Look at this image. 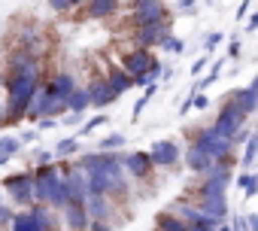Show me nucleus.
Listing matches in <instances>:
<instances>
[{"instance_id":"1","label":"nucleus","mask_w":258,"mask_h":231,"mask_svg":"<svg viewBox=\"0 0 258 231\" xmlns=\"http://www.w3.org/2000/svg\"><path fill=\"white\" fill-rule=\"evenodd\" d=\"M40 61L31 58L28 52L16 49L7 61V76H4V91H7V106H4V116H7V125H19L25 116H28V106L34 100V94L40 91Z\"/></svg>"},{"instance_id":"2","label":"nucleus","mask_w":258,"mask_h":231,"mask_svg":"<svg viewBox=\"0 0 258 231\" xmlns=\"http://www.w3.org/2000/svg\"><path fill=\"white\" fill-rule=\"evenodd\" d=\"M191 146H198V149H204L207 155H213L216 161H222V164L234 167V146H231V140H228V137H222L213 125L198 128V131H195Z\"/></svg>"},{"instance_id":"3","label":"nucleus","mask_w":258,"mask_h":231,"mask_svg":"<svg viewBox=\"0 0 258 231\" xmlns=\"http://www.w3.org/2000/svg\"><path fill=\"white\" fill-rule=\"evenodd\" d=\"M52 228V207L31 204L25 213H16L10 222V231H49Z\"/></svg>"},{"instance_id":"4","label":"nucleus","mask_w":258,"mask_h":231,"mask_svg":"<svg viewBox=\"0 0 258 231\" xmlns=\"http://www.w3.org/2000/svg\"><path fill=\"white\" fill-rule=\"evenodd\" d=\"M4 189L10 192V198H13V204L16 207H31V204H37L34 201V174H31V167L28 170H19V174H10L7 180H4Z\"/></svg>"},{"instance_id":"5","label":"nucleus","mask_w":258,"mask_h":231,"mask_svg":"<svg viewBox=\"0 0 258 231\" xmlns=\"http://www.w3.org/2000/svg\"><path fill=\"white\" fill-rule=\"evenodd\" d=\"M246 119H249V116H246V112H243V109H240V106H237L231 97H228V100L219 106V116H216L213 128H216L222 137H228V140H231V137H234L240 128H246Z\"/></svg>"},{"instance_id":"6","label":"nucleus","mask_w":258,"mask_h":231,"mask_svg":"<svg viewBox=\"0 0 258 231\" xmlns=\"http://www.w3.org/2000/svg\"><path fill=\"white\" fill-rule=\"evenodd\" d=\"M179 158H182V152H179V143H176L173 137H167V140H155V143L149 146V161H152V167L176 170V167H179Z\"/></svg>"},{"instance_id":"7","label":"nucleus","mask_w":258,"mask_h":231,"mask_svg":"<svg viewBox=\"0 0 258 231\" xmlns=\"http://www.w3.org/2000/svg\"><path fill=\"white\" fill-rule=\"evenodd\" d=\"M158 58L152 55V49H131V52H124V58H121V70L131 76V79H137V76H146L149 70H152V64H155Z\"/></svg>"},{"instance_id":"8","label":"nucleus","mask_w":258,"mask_h":231,"mask_svg":"<svg viewBox=\"0 0 258 231\" xmlns=\"http://www.w3.org/2000/svg\"><path fill=\"white\" fill-rule=\"evenodd\" d=\"M134 25L143 28V25H155V22H164L167 19V7L164 0H140V4H134Z\"/></svg>"},{"instance_id":"9","label":"nucleus","mask_w":258,"mask_h":231,"mask_svg":"<svg viewBox=\"0 0 258 231\" xmlns=\"http://www.w3.org/2000/svg\"><path fill=\"white\" fill-rule=\"evenodd\" d=\"M167 34H170V19L155 22V25H143V28H137L134 43H137L140 49H155V46H161V40H164Z\"/></svg>"},{"instance_id":"10","label":"nucleus","mask_w":258,"mask_h":231,"mask_svg":"<svg viewBox=\"0 0 258 231\" xmlns=\"http://www.w3.org/2000/svg\"><path fill=\"white\" fill-rule=\"evenodd\" d=\"M121 164H124V174L134 180H146L152 174L149 152H127V155H121Z\"/></svg>"},{"instance_id":"11","label":"nucleus","mask_w":258,"mask_h":231,"mask_svg":"<svg viewBox=\"0 0 258 231\" xmlns=\"http://www.w3.org/2000/svg\"><path fill=\"white\" fill-rule=\"evenodd\" d=\"M43 85H46L52 94H58V97H64V100H67V97L76 91V76H73L70 70H58V73H52Z\"/></svg>"},{"instance_id":"12","label":"nucleus","mask_w":258,"mask_h":231,"mask_svg":"<svg viewBox=\"0 0 258 231\" xmlns=\"http://www.w3.org/2000/svg\"><path fill=\"white\" fill-rule=\"evenodd\" d=\"M82 204H85V213H88V219L109 222V216H112V198H109V195H88Z\"/></svg>"},{"instance_id":"13","label":"nucleus","mask_w":258,"mask_h":231,"mask_svg":"<svg viewBox=\"0 0 258 231\" xmlns=\"http://www.w3.org/2000/svg\"><path fill=\"white\" fill-rule=\"evenodd\" d=\"M88 97H91V106L94 109H106L109 103H115L118 100V94L106 85V79L100 76V79H94L91 85H88Z\"/></svg>"},{"instance_id":"14","label":"nucleus","mask_w":258,"mask_h":231,"mask_svg":"<svg viewBox=\"0 0 258 231\" xmlns=\"http://www.w3.org/2000/svg\"><path fill=\"white\" fill-rule=\"evenodd\" d=\"M182 164H185L191 174L204 177V174L216 164V158H213V155H207V152H204V149H198V146H188V149H185V155H182Z\"/></svg>"},{"instance_id":"15","label":"nucleus","mask_w":258,"mask_h":231,"mask_svg":"<svg viewBox=\"0 0 258 231\" xmlns=\"http://www.w3.org/2000/svg\"><path fill=\"white\" fill-rule=\"evenodd\" d=\"M198 207H201V213H204L213 225H219V222H225V219L231 216L228 198H207V201H198Z\"/></svg>"},{"instance_id":"16","label":"nucleus","mask_w":258,"mask_h":231,"mask_svg":"<svg viewBox=\"0 0 258 231\" xmlns=\"http://www.w3.org/2000/svg\"><path fill=\"white\" fill-rule=\"evenodd\" d=\"M61 216H64V222H67V228L70 231H88V213H85V204H67L64 210H61Z\"/></svg>"},{"instance_id":"17","label":"nucleus","mask_w":258,"mask_h":231,"mask_svg":"<svg viewBox=\"0 0 258 231\" xmlns=\"http://www.w3.org/2000/svg\"><path fill=\"white\" fill-rule=\"evenodd\" d=\"M228 97H231V100H234V103H237V106H240L246 116L258 112V91H252L249 85H246V88H234Z\"/></svg>"},{"instance_id":"18","label":"nucleus","mask_w":258,"mask_h":231,"mask_svg":"<svg viewBox=\"0 0 258 231\" xmlns=\"http://www.w3.org/2000/svg\"><path fill=\"white\" fill-rule=\"evenodd\" d=\"M118 4L121 0H88L85 4V16L88 19H109L118 13Z\"/></svg>"},{"instance_id":"19","label":"nucleus","mask_w":258,"mask_h":231,"mask_svg":"<svg viewBox=\"0 0 258 231\" xmlns=\"http://www.w3.org/2000/svg\"><path fill=\"white\" fill-rule=\"evenodd\" d=\"M103 79H106V85H109V88H112V91H115L118 97H121L124 91H131V88H134V79L127 76V73H124L121 67H112V70H109V73H106Z\"/></svg>"},{"instance_id":"20","label":"nucleus","mask_w":258,"mask_h":231,"mask_svg":"<svg viewBox=\"0 0 258 231\" xmlns=\"http://www.w3.org/2000/svg\"><path fill=\"white\" fill-rule=\"evenodd\" d=\"M155 228L158 231H191V225L188 222H182L179 216H173V213H158V219H155Z\"/></svg>"},{"instance_id":"21","label":"nucleus","mask_w":258,"mask_h":231,"mask_svg":"<svg viewBox=\"0 0 258 231\" xmlns=\"http://www.w3.org/2000/svg\"><path fill=\"white\" fill-rule=\"evenodd\" d=\"M85 109H91L88 88H79V85H76V91L67 97V112H85Z\"/></svg>"},{"instance_id":"22","label":"nucleus","mask_w":258,"mask_h":231,"mask_svg":"<svg viewBox=\"0 0 258 231\" xmlns=\"http://www.w3.org/2000/svg\"><path fill=\"white\" fill-rule=\"evenodd\" d=\"M79 146H82V137L79 134H70V137H64V140H58L55 143V158H67V155H76L79 152Z\"/></svg>"},{"instance_id":"23","label":"nucleus","mask_w":258,"mask_h":231,"mask_svg":"<svg viewBox=\"0 0 258 231\" xmlns=\"http://www.w3.org/2000/svg\"><path fill=\"white\" fill-rule=\"evenodd\" d=\"M255 158H258V131H252V134H249V140L243 143V155H240V167H243V170H249V167L255 164Z\"/></svg>"},{"instance_id":"24","label":"nucleus","mask_w":258,"mask_h":231,"mask_svg":"<svg viewBox=\"0 0 258 231\" xmlns=\"http://www.w3.org/2000/svg\"><path fill=\"white\" fill-rule=\"evenodd\" d=\"M237 189L243 192V198H246V201H249V198H255V195H258V174L243 170V174L237 177Z\"/></svg>"},{"instance_id":"25","label":"nucleus","mask_w":258,"mask_h":231,"mask_svg":"<svg viewBox=\"0 0 258 231\" xmlns=\"http://www.w3.org/2000/svg\"><path fill=\"white\" fill-rule=\"evenodd\" d=\"M222 67H225V58H216V61H210V73H207L201 82H195L191 88H195V91H204V88H210V85H213V82L222 76Z\"/></svg>"},{"instance_id":"26","label":"nucleus","mask_w":258,"mask_h":231,"mask_svg":"<svg viewBox=\"0 0 258 231\" xmlns=\"http://www.w3.org/2000/svg\"><path fill=\"white\" fill-rule=\"evenodd\" d=\"M124 143H127V137L115 131V134H106L103 140H97V152H121Z\"/></svg>"},{"instance_id":"27","label":"nucleus","mask_w":258,"mask_h":231,"mask_svg":"<svg viewBox=\"0 0 258 231\" xmlns=\"http://www.w3.org/2000/svg\"><path fill=\"white\" fill-rule=\"evenodd\" d=\"M155 94H158V82H149V85H146V91L140 94V100H137V103H134V109H131V119H134V122H137V119H140V116H143V109H146V103H149V100H152Z\"/></svg>"},{"instance_id":"28","label":"nucleus","mask_w":258,"mask_h":231,"mask_svg":"<svg viewBox=\"0 0 258 231\" xmlns=\"http://www.w3.org/2000/svg\"><path fill=\"white\" fill-rule=\"evenodd\" d=\"M19 152H22V143H19V137H13V134H0V155L13 158V155H19Z\"/></svg>"},{"instance_id":"29","label":"nucleus","mask_w":258,"mask_h":231,"mask_svg":"<svg viewBox=\"0 0 258 231\" xmlns=\"http://www.w3.org/2000/svg\"><path fill=\"white\" fill-rule=\"evenodd\" d=\"M161 49H164V52H170V55H182V52H185V40H182V37L167 34V37L161 40Z\"/></svg>"},{"instance_id":"30","label":"nucleus","mask_w":258,"mask_h":231,"mask_svg":"<svg viewBox=\"0 0 258 231\" xmlns=\"http://www.w3.org/2000/svg\"><path fill=\"white\" fill-rule=\"evenodd\" d=\"M225 43V34H219V31H213V34H207L204 37V55H210V52H216L219 46Z\"/></svg>"},{"instance_id":"31","label":"nucleus","mask_w":258,"mask_h":231,"mask_svg":"<svg viewBox=\"0 0 258 231\" xmlns=\"http://www.w3.org/2000/svg\"><path fill=\"white\" fill-rule=\"evenodd\" d=\"M106 119H109V116H94V119H88V122H82V131H79V137H85V134H91L94 128H100V125H106Z\"/></svg>"},{"instance_id":"32","label":"nucleus","mask_w":258,"mask_h":231,"mask_svg":"<svg viewBox=\"0 0 258 231\" xmlns=\"http://www.w3.org/2000/svg\"><path fill=\"white\" fill-rule=\"evenodd\" d=\"M204 67H210V55H201V58H198V61H195V64L188 67V73H191V76L198 79V76L204 73Z\"/></svg>"},{"instance_id":"33","label":"nucleus","mask_w":258,"mask_h":231,"mask_svg":"<svg viewBox=\"0 0 258 231\" xmlns=\"http://www.w3.org/2000/svg\"><path fill=\"white\" fill-rule=\"evenodd\" d=\"M82 116L85 112H64L58 119V125H82Z\"/></svg>"},{"instance_id":"34","label":"nucleus","mask_w":258,"mask_h":231,"mask_svg":"<svg viewBox=\"0 0 258 231\" xmlns=\"http://www.w3.org/2000/svg\"><path fill=\"white\" fill-rule=\"evenodd\" d=\"M240 52H243V40L240 37H231L228 40V58H240Z\"/></svg>"},{"instance_id":"35","label":"nucleus","mask_w":258,"mask_h":231,"mask_svg":"<svg viewBox=\"0 0 258 231\" xmlns=\"http://www.w3.org/2000/svg\"><path fill=\"white\" fill-rule=\"evenodd\" d=\"M13 216H16V210H13V207L0 204V228H4V225H10V222H13Z\"/></svg>"},{"instance_id":"36","label":"nucleus","mask_w":258,"mask_h":231,"mask_svg":"<svg viewBox=\"0 0 258 231\" xmlns=\"http://www.w3.org/2000/svg\"><path fill=\"white\" fill-rule=\"evenodd\" d=\"M46 4L55 10V13H70L73 7H70V0H46Z\"/></svg>"},{"instance_id":"37","label":"nucleus","mask_w":258,"mask_h":231,"mask_svg":"<svg viewBox=\"0 0 258 231\" xmlns=\"http://www.w3.org/2000/svg\"><path fill=\"white\" fill-rule=\"evenodd\" d=\"M52 128H58V119H40L37 122V131H52Z\"/></svg>"},{"instance_id":"38","label":"nucleus","mask_w":258,"mask_h":231,"mask_svg":"<svg viewBox=\"0 0 258 231\" xmlns=\"http://www.w3.org/2000/svg\"><path fill=\"white\" fill-rule=\"evenodd\" d=\"M88 231H112V225H109V222H97V219H91V222H88Z\"/></svg>"},{"instance_id":"39","label":"nucleus","mask_w":258,"mask_h":231,"mask_svg":"<svg viewBox=\"0 0 258 231\" xmlns=\"http://www.w3.org/2000/svg\"><path fill=\"white\" fill-rule=\"evenodd\" d=\"M198 7V0H176V10H182V13H191Z\"/></svg>"},{"instance_id":"40","label":"nucleus","mask_w":258,"mask_h":231,"mask_svg":"<svg viewBox=\"0 0 258 231\" xmlns=\"http://www.w3.org/2000/svg\"><path fill=\"white\" fill-rule=\"evenodd\" d=\"M249 7H252V0H243V4L237 7V22H243V19H246V13H249Z\"/></svg>"},{"instance_id":"41","label":"nucleus","mask_w":258,"mask_h":231,"mask_svg":"<svg viewBox=\"0 0 258 231\" xmlns=\"http://www.w3.org/2000/svg\"><path fill=\"white\" fill-rule=\"evenodd\" d=\"M37 134H40V131H25V134L19 137V143H22V146H28V143H34V140H37Z\"/></svg>"},{"instance_id":"42","label":"nucleus","mask_w":258,"mask_h":231,"mask_svg":"<svg viewBox=\"0 0 258 231\" xmlns=\"http://www.w3.org/2000/svg\"><path fill=\"white\" fill-rule=\"evenodd\" d=\"M252 31H258V10L249 16V22H246V34H252Z\"/></svg>"},{"instance_id":"43","label":"nucleus","mask_w":258,"mask_h":231,"mask_svg":"<svg viewBox=\"0 0 258 231\" xmlns=\"http://www.w3.org/2000/svg\"><path fill=\"white\" fill-rule=\"evenodd\" d=\"M191 112V91H188V97L182 100V106H179V116H188Z\"/></svg>"},{"instance_id":"44","label":"nucleus","mask_w":258,"mask_h":231,"mask_svg":"<svg viewBox=\"0 0 258 231\" xmlns=\"http://www.w3.org/2000/svg\"><path fill=\"white\" fill-rule=\"evenodd\" d=\"M246 225H249V231H258V216L249 213V216H246Z\"/></svg>"},{"instance_id":"45","label":"nucleus","mask_w":258,"mask_h":231,"mask_svg":"<svg viewBox=\"0 0 258 231\" xmlns=\"http://www.w3.org/2000/svg\"><path fill=\"white\" fill-rule=\"evenodd\" d=\"M85 4H88V0H70V7H73V10H79V7H85Z\"/></svg>"},{"instance_id":"46","label":"nucleus","mask_w":258,"mask_h":231,"mask_svg":"<svg viewBox=\"0 0 258 231\" xmlns=\"http://www.w3.org/2000/svg\"><path fill=\"white\" fill-rule=\"evenodd\" d=\"M249 88H252V91H258V73L252 76V82H249Z\"/></svg>"},{"instance_id":"47","label":"nucleus","mask_w":258,"mask_h":231,"mask_svg":"<svg viewBox=\"0 0 258 231\" xmlns=\"http://www.w3.org/2000/svg\"><path fill=\"white\" fill-rule=\"evenodd\" d=\"M191 231H216V225H201V228H191Z\"/></svg>"},{"instance_id":"48","label":"nucleus","mask_w":258,"mask_h":231,"mask_svg":"<svg viewBox=\"0 0 258 231\" xmlns=\"http://www.w3.org/2000/svg\"><path fill=\"white\" fill-rule=\"evenodd\" d=\"M7 122V116H4V106H0V125H4Z\"/></svg>"},{"instance_id":"49","label":"nucleus","mask_w":258,"mask_h":231,"mask_svg":"<svg viewBox=\"0 0 258 231\" xmlns=\"http://www.w3.org/2000/svg\"><path fill=\"white\" fill-rule=\"evenodd\" d=\"M7 161H10V158H7V155H0V167H4V164H7Z\"/></svg>"},{"instance_id":"50","label":"nucleus","mask_w":258,"mask_h":231,"mask_svg":"<svg viewBox=\"0 0 258 231\" xmlns=\"http://www.w3.org/2000/svg\"><path fill=\"white\" fill-rule=\"evenodd\" d=\"M204 4H213V0H204Z\"/></svg>"}]
</instances>
